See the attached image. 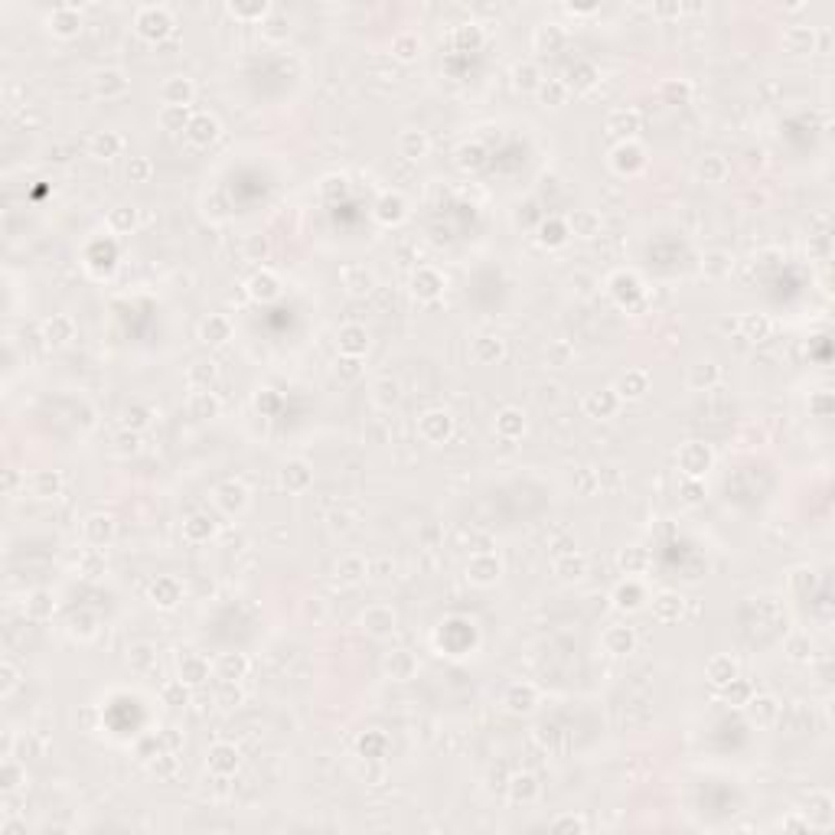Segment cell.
Wrapping results in <instances>:
<instances>
[{"label": "cell", "instance_id": "6da1fadb", "mask_svg": "<svg viewBox=\"0 0 835 835\" xmlns=\"http://www.w3.org/2000/svg\"><path fill=\"white\" fill-rule=\"evenodd\" d=\"M137 26H141V33H144V36H151V40L157 36V40H160V36H167V33H170V17L163 13V10H153V7H151V10H144V13H141Z\"/></svg>", "mask_w": 835, "mask_h": 835}, {"label": "cell", "instance_id": "7a4b0ae2", "mask_svg": "<svg viewBox=\"0 0 835 835\" xmlns=\"http://www.w3.org/2000/svg\"><path fill=\"white\" fill-rule=\"evenodd\" d=\"M402 153L411 157V160L424 157V153H428V137L418 134V131H405V134H402Z\"/></svg>", "mask_w": 835, "mask_h": 835}, {"label": "cell", "instance_id": "3957f363", "mask_svg": "<svg viewBox=\"0 0 835 835\" xmlns=\"http://www.w3.org/2000/svg\"><path fill=\"white\" fill-rule=\"evenodd\" d=\"M186 134L193 137L196 144H206L216 137V121L206 118V115H199V118H193V124H186Z\"/></svg>", "mask_w": 835, "mask_h": 835}, {"label": "cell", "instance_id": "277c9868", "mask_svg": "<svg viewBox=\"0 0 835 835\" xmlns=\"http://www.w3.org/2000/svg\"><path fill=\"white\" fill-rule=\"evenodd\" d=\"M339 339H343V343H339V349H343V353L359 356V353L366 349L363 343H356V339H366V329H363V327H346L343 333H339Z\"/></svg>", "mask_w": 835, "mask_h": 835}, {"label": "cell", "instance_id": "5b68a950", "mask_svg": "<svg viewBox=\"0 0 835 835\" xmlns=\"http://www.w3.org/2000/svg\"><path fill=\"white\" fill-rule=\"evenodd\" d=\"M588 405H591V408H600V411H614V405H617V398H614V395H610V392H607V395H604V402H600V398H597V395H594V398H591V402H588Z\"/></svg>", "mask_w": 835, "mask_h": 835}]
</instances>
